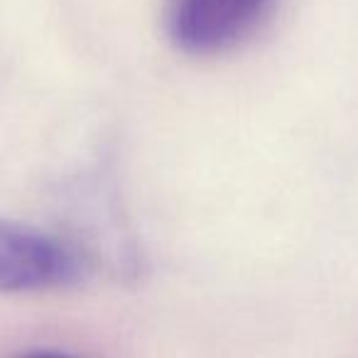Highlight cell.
I'll list each match as a JSON object with an SVG mask.
<instances>
[{"label": "cell", "mask_w": 358, "mask_h": 358, "mask_svg": "<svg viewBox=\"0 0 358 358\" xmlns=\"http://www.w3.org/2000/svg\"><path fill=\"white\" fill-rule=\"evenodd\" d=\"M15 358H79V356H71V353L64 351H50V348H35V351L17 353Z\"/></svg>", "instance_id": "cell-3"}, {"label": "cell", "mask_w": 358, "mask_h": 358, "mask_svg": "<svg viewBox=\"0 0 358 358\" xmlns=\"http://www.w3.org/2000/svg\"><path fill=\"white\" fill-rule=\"evenodd\" d=\"M275 0H169V37L182 52L216 55L250 37Z\"/></svg>", "instance_id": "cell-2"}, {"label": "cell", "mask_w": 358, "mask_h": 358, "mask_svg": "<svg viewBox=\"0 0 358 358\" xmlns=\"http://www.w3.org/2000/svg\"><path fill=\"white\" fill-rule=\"evenodd\" d=\"M84 263L62 241L30 226L0 219V292H45L74 285Z\"/></svg>", "instance_id": "cell-1"}]
</instances>
